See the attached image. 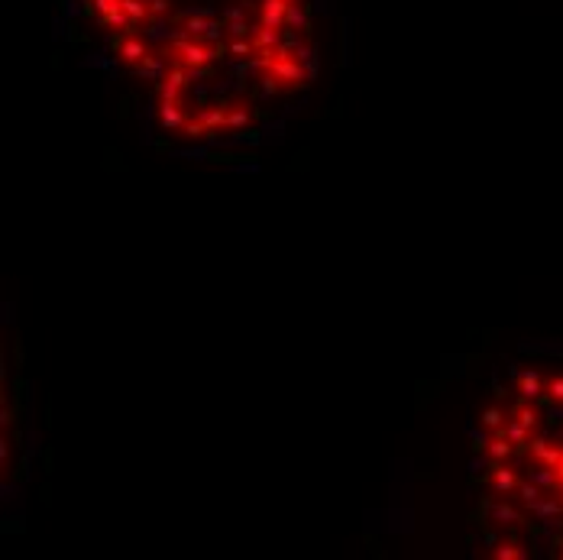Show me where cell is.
<instances>
[{"label":"cell","mask_w":563,"mask_h":560,"mask_svg":"<svg viewBox=\"0 0 563 560\" xmlns=\"http://www.w3.org/2000/svg\"><path fill=\"white\" fill-rule=\"evenodd\" d=\"M550 395H554L557 402H563V376L550 379Z\"/></svg>","instance_id":"6da1fadb"}]
</instances>
